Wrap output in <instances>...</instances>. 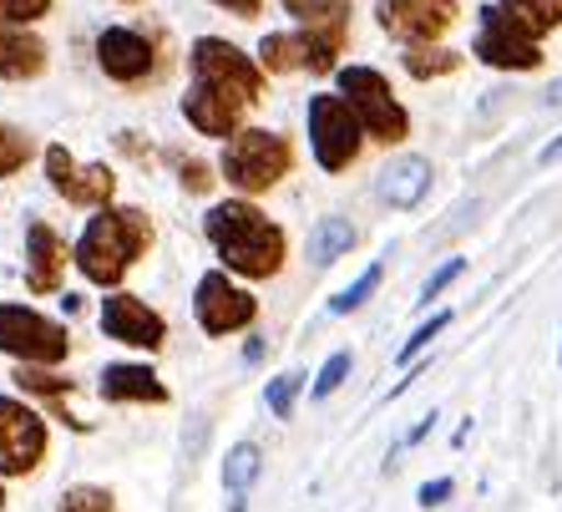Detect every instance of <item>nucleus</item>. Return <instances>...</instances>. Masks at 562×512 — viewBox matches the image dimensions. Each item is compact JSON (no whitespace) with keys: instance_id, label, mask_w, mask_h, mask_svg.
Segmentation results:
<instances>
[{"instance_id":"9","label":"nucleus","mask_w":562,"mask_h":512,"mask_svg":"<svg viewBox=\"0 0 562 512\" xmlns=\"http://www.w3.org/2000/svg\"><path fill=\"white\" fill-rule=\"evenodd\" d=\"M375 15L395 41L431 46V41H441L446 31H451V21H457V0H380Z\"/></svg>"},{"instance_id":"41","label":"nucleus","mask_w":562,"mask_h":512,"mask_svg":"<svg viewBox=\"0 0 562 512\" xmlns=\"http://www.w3.org/2000/svg\"><path fill=\"white\" fill-rule=\"evenodd\" d=\"M0 502H5V492H0Z\"/></svg>"},{"instance_id":"17","label":"nucleus","mask_w":562,"mask_h":512,"mask_svg":"<svg viewBox=\"0 0 562 512\" xmlns=\"http://www.w3.org/2000/svg\"><path fill=\"white\" fill-rule=\"evenodd\" d=\"M380 203L391 209H416L420 198L431 193V163L426 158H395L380 168V183H375Z\"/></svg>"},{"instance_id":"2","label":"nucleus","mask_w":562,"mask_h":512,"mask_svg":"<svg viewBox=\"0 0 562 512\" xmlns=\"http://www.w3.org/2000/svg\"><path fill=\"white\" fill-rule=\"evenodd\" d=\"M147 244H153V229L137 209H102L77 238V269L102 289L122 285V275L143 259Z\"/></svg>"},{"instance_id":"38","label":"nucleus","mask_w":562,"mask_h":512,"mask_svg":"<svg viewBox=\"0 0 562 512\" xmlns=\"http://www.w3.org/2000/svg\"><path fill=\"white\" fill-rule=\"evenodd\" d=\"M431 421H436V411H431V416H420V426H416V432H411V436H406L411 447H416V442H426V436H431Z\"/></svg>"},{"instance_id":"6","label":"nucleus","mask_w":562,"mask_h":512,"mask_svg":"<svg viewBox=\"0 0 562 512\" xmlns=\"http://www.w3.org/2000/svg\"><path fill=\"white\" fill-rule=\"evenodd\" d=\"M0 350L15 355L21 366H56L71 350V335L26 304H0Z\"/></svg>"},{"instance_id":"37","label":"nucleus","mask_w":562,"mask_h":512,"mask_svg":"<svg viewBox=\"0 0 562 512\" xmlns=\"http://www.w3.org/2000/svg\"><path fill=\"white\" fill-rule=\"evenodd\" d=\"M213 5H223V11H234V15H244V21H249V15H259L263 0H213Z\"/></svg>"},{"instance_id":"15","label":"nucleus","mask_w":562,"mask_h":512,"mask_svg":"<svg viewBox=\"0 0 562 512\" xmlns=\"http://www.w3.org/2000/svg\"><path fill=\"white\" fill-rule=\"evenodd\" d=\"M102 330L112 335L117 345H132V350H157L168 325L157 310H147L137 294H106L102 300Z\"/></svg>"},{"instance_id":"13","label":"nucleus","mask_w":562,"mask_h":512,"mask_svg":"<svg viewBox=\"0 0 562 512\" xmlns=\"http://www.w3.org/2000/svg\"><path fill=\"white\" fill-rule=\"evenodd\" d=\"M335 56H340V46L325 36H314V31H294V36H263L259 41V62L263 71H329L335 66Z\"/></svg>"},{"instance_id":"23","label":"nucleus","mask_w":562,"mask_h":512,"mask_svg":"<svg viewBox=\"0 0 562 512\" xmlns=\"http://www.w3.org/2000/svg\"><path fill=\"white\" fill-rule=\"evenodd\" d=\"M355 249V224L350 219H319L314 224V234H310V264H335L340 254H350Z\"/></svg>"},{"instance_id":"40","label":"nucleus","mask_w":562,"mask_h":512,"mask_svg":"<svg viewBox=\"0 0 562 512\" xmlns=\"http://www.w3.org/2000/svg\"><path fill=\"white\" fill-rule=\"evenodd\" d=\"M542 102H548V107H562V81H552L548 92H542Z\"/></svg>"},{"instance_id":"5","label":"nucleus","mask_w":562,"mask_h":512,"mask_svg":"<svg viewBox=\"0 0 562 512\" xmlns=\"http://www.w3.org/2000/svg\"><path fill=\"white\" fill-rule=\"evenodd\" d=\"M310 143H314V163L325 172H345L360 158L366 127L355 118V107L345 97H310Z\"/></svg>"},{"instance_id":"12","label":"nucleus","mask_w":562,"mask_h":512,"mask_svg":"<svg viewBox=\"0 0 562 512\" xmlns=\"http://www.w3.org/2000/svg\"><path fill=\"white\" fill-rule=\"evenodd\" d=\"M46 178H52L56 193H61L66 203H77V209H106V203H112V188H117L112 168H102V163L77 168V158H71L66 147H46Z\"/></svg>"},{"instance_id":"28","label":"nucleus","mask_w":562,"mask_h":512,"mask_svg":"<svg viewBox=\"0 0 562 512\" xmlns=\"http://www.w3.org/2000/svg\"><path fill=\"white\" fill-rule=\"evenodd\" d=\"M300 381H304V376H294V370H289V376H274V381H269V391H263V401H269V411H274L279 421L294 416V401H300Z\"/></svg>"},{"instance_id":"22","label":"nucleus","mask_w":562,"mask_h":512,"mask_svg":"<svg viewBox=\"0 0 562 512\" xmlns=\"http://www.w3.org/2000/svg\"><path fill=\"white\" fill-rule=\"evenodd\" d=\"M254 477H259V447L254 442H238L234 452H228V461H223V487H228V512H249V487Z\"/></svg>"},{"instance_id":"35","label":"nucleus","mask_w":562,"mask_h":512,"mask_svg":"<svg viewBox=\"0 0 562 512\" xmlns=\"http://www.w3.org/2000/svg\"><path fill=\"white\" fill-rule=\"evenodd\" d=\"M451 492H457V482H451V477H436V482H426V487L416 492V502H420V508H441Z\"/></svg>"},{"instance_id":"39","label":"nucleus","mask_w":562,"mask_h":512,"mask_svg":"<svg viewBox=\"0 0 562 512\" xmlns=\"http://www.w3.org/2000/svg\"><path fill=\"white\" fill-rule=\"evenodd\" d=\"M562 158V137H558V143H548V147H542V158H537V163H542V168H552V163H558Z\"/></svg>"},{"instance_id":"11","label":"nucleus","mask_w":562,"mask_h":512,"mask_svg":"<svg viewBox=\"0 0 562 512\" xmlns=\"http://www.w3.org/2000/svg\"><path fill=\"white\" fill-rule=\"evenodd\" d=\"M193 310H198V325L209 335H234V330L254 325L259 304H254L249 289L228 285V275H203L198 279V294H193Z\"/></svg>"},{"instance_id":"16","label":"nucleus","mask_w":562,"mask_h":512,"mask_svg":"<svg viewBox=\"0 0 562 512\" xmlns=\"http://www.w3.org/2000/svg\"><path fill=\"white\" fill-rule=\"evenodd\" d=\"M97 66H102L112 81H143L153 71V41L137 36V31H102L97 36Z\"/></svg>"},{"instance_id":"27","label":"nucleus","mask_w":562,"mask_h":512,"mask_svg":"<svg viewBox=\"0 0 562 512\" xmlns=\"http://www.w3.org/2000/svg\"><path fill=\"white\" fill-rule=\"evenodd\" d=\"M26 158H31V137L21 127H11V122H0V178L21 172Z\"/></svg>"},{"instance_id":"8","label":"nucleus","mask_w":562,"mask_h":512,"mask_svg":"<svg viewBox=\"0 0 562 512\" xmlns=\"http://www.w3.org/2000/svg\"><path fill=\"white\" fill-rule=\"evenodd\" d=\"M46 457V426L31 407L0 396V472L5 477H26Z\"/></svg>"},{"instance_id":"14","label":"nucleus","mask_w":562,"mask_h":512,"mask_svg":"<svg viewBox=\"0 0 562 512\" xmlns=\"http://www.w3.org/2000/svg\"><path fill=\"white\" fill-rule=\"evenodd\" d=\"M244 107L249 102H244L234 87H218V81H198L193 77V87H188V97H183V118L193 122L203 137H234Z\"/></svg>"},{"instance_id":"21","label":"nucleus","mask_w":562,"mask_h":512,"mask_svg":"<svg viewBox=\"0 0 562 512\" xmlns=\"http://www.w3.org/2000/svg\"><path fill=\"white\" fill-rule=\"evenodd\" d=\"M102 401H168V386L157 381L147 366H106L102 370Z\"/></svg>"},{"instance_id":"20","label":"nucleus","mask_w":562,"mask_h":512,"mask_svg":"<svg viewBox=\"0 0 562 512\" xmlns=\"http://www.w3.org/2000/svg\"><path fill=\"white\" fill-rule=\"evenodd\" d=\"M289 15H300V31L335 41L345 52V36H350V0H284Z\"/></svg>"},{"instance_id":"32","label":"nucleus","mask_w":562,"mask_h":512,"mask_svg":"<svg viewBox=\"0 0 562 512\" xmlns=\"http://www.w3.org/2000/svg\"><path fill=\"white\" fill-rule=\"evenodd\" d=\"M446 325H451V315H431V320H426V325L416 330V335H411L406 345H401V355H395V360H401V366H411V360H416V355L426 350V345H431V341H436V335H441Z\"/></svg>"},{"instance_id":"31","label":"nucleus","mask_w":562,"mask_h":512,"mask_svg":"<svg viewBox=\"0 0 562 512\" xmlns=\"http://www.w3.org/2000/svg\"><path fill=\"white\" fill-rule=\"evenodd\" d=\"M345 376H350V350H335L325 360V370H319V381H314V401H325V396L340 391Z\"/></svg>"},{"instance_id":"29","label":"nucleus","mask_w":562,"mask_h":512,"mask_svg":"<svg viewBox=\"0 0 562 512\" xmlns=\"http://www.w3.org/2000/svg\"><path fill=\"white\" fill-rule=\"evenodd\" d=\"M15 386L31 396H66L71 391V381H61V376H52L46 366H21L15 370Z\"/></svg>"},{"instance_id":"26","label":"nucleus","mask_w":562,"mask_h":512,"mask_svg":"<svg viewBox=\"0 0 562 512\" xmlns=\"http://www.w3.org/2000/svg\"><path fill=\"white\" fill-rule=\"evenodd\" d=\"M380 279H385V264H370L366 275L355 279V285L345 289V294H335V300H329V315H350V310H360V304H366L370 294L380 289Z\"/></svg>"},{"instance_id":"33","label":"nucleus","mask_w":562,"mask_h":512,"mask_svg":"<svg viewBox=\"0 0 562 512\" xmlns=\"http://www.w3.org/2000/svg\"><path fill=\"white\" fill-rule=\"evenodd\" d=\"M52 11V0H0V21H15V26H31Z\"/></svg>"},{"instance_id":"36","label":"nucleus","mask_w":562,"mask_h":512,"mask_svg":"<svg viewBox=\"0 0 562 512\" xmlns=\"http://www.w3.org/2000/svg\"><path fill=\"white\" fill-rule=\"evenodd\" d=\"M178 172H183V188H188V193H209V188H213L209 163H183Z\"/></svg>"},{"instance_id":"18","label":"nucleus","mask_w":562,"mask_h":512,"mask_svg":"<svg viewBox=\"0 0 562 512\" xmlns=\"http://www.w3.org/2000/svg\"><path fill=\"white\" fill-rule=\"evenodd\" d=\"M61 269H66V244L46 224H31V234H26V289L31 294H52V289L61 285Z\"/></svg>"},{"instance_id":"1","label":"nucleus","mask_w":562,"mask_h":512,"mask_svg":"<svg viewBox=\"0 0 562 512\" xmlns=\"http://www.w3.org/2000/svg\"><path fill=\"white\" fill-rule=\"evenodd\" d=\"M209 229V244L218 249V259L244 279H269L279 275L284 264V234L279 224H269L254 203H218V209L203 219Z\"/></svg>"},{"instance_id":"3","label":"nucleus","mask_w":562,"mask_h":512,"mask_svg":"<svg viewBox=\"0 0 562 512\" xmlns=\"http://www.w3.org/2000/svg\"><path fill=\"white\" fill-rule=\"evenodd\" d=\"M294 153L279 132L269 127H249V132H234L228 147H223V178L238 188V193H263V188H274L279 178L289 172Z\"/></svg>"},{"instance_id":"4","label":"nucleus","mask_w":562,"mask_h":512,"mask_svg":"<svg viewBox=\"0 0 562 512\" xmlns=\"http://www.w3.org/2000/svg\"><path fill=\"white\" fill-rule=\"evenodd\" d=\"M340 97L355 107V118H360L366 137H375V143H401V137L411 132L406 107L395 102L391 81L380 77L375 66H345L340 71Z\"/></svg>"},{"instance_id":"25","label":"nucleus","mask_w":562,"mask_h":512,"mask_svg":"<svg viewBox=\"0 0 562 512\" xmlns=\"http://www.w3.org/2000/svg\"><path fill=\"white\" fill-rule=\"evenodd\" d=\"M461 56L457 52H446V46H411L406 52V71L420 81H431V77H446V71H457Z\"/></svg>"},{"instance_id":"10","label":"nucleus","mask_w":562,"mask_h":512,"mask_svg":"<svg viewBox=\"0 0 562 512\" xmlns=\"http://www.w3.org/2000/svg\"><path fill=\"white\" fill-rule=\"evenodd\" d=\"M193 77L198 81H218V87H234L244 102H259L263 92V71L249 62V56L238 52V46H228V41L218 36H203L193 41Z\"/></svg>"},{"instance_id":"7","label":"nucleus","mask_w":562,"mask_h":512,"mask_svg":"<svg viewBox=\"0 0 562 512\" xmlns=\"http://www.w3.org/2000/svg\"><path fill=\"white\" fill-rule=\"evenodd\" d=\"M476 56H482L486 66H502V71H532V66H542L537 36L507 11V5H486V11H482Z\"/></svg>"},{"instance_id":"19","label":"nucleus","mask_w":562,"mask_h":512,"mask_svg":"<svg viewBox=\"0 0 562 512\" xmlns=\"http://www.w3.org/2000/svg\"><path fill=\"white\" fill-rule=\"evenodd\" d=\"M41 66H46L41 36H31V31L15 26V21H0V77L26 81V77H41Z\"/></svg>"},{"instance_id":"34","label":"nucleus","mask_w":562,"mask_h":512,"mask_svg":"<svg viewBox=\"0 0 562 512\" xmlns=\"http://www.w3.org/2000/svg\"><path fill=\"white\" fill-rule=\"evenodd\" d=\"M461 269H467V259H446L441 269H436V275L426 279V285H420V304H431L436 294H441V289L451 285V279H461Z\"/></svg>"},{"instance_id":"24","label":"nucleus","mask_w":562,"mask_h":512,"mask_svg":"<svg viewBox=\"0 0 562 512\" xmlns=\"http://www.w3.org/2000/svg\"><path fill=\"white\" fill-rule=\"evenodd\" d=\"M502 5H507L532 36H548V31L562 26V0H502Z\"/></svg>"},{"instance_id":"30","label":"nucleus","mask_w":562,"mask_h":512,"mask_svg":"<svg viewBox=\"0 0 562 512\" xmlns=\"http://www.w3.org/2000/svg\"><path fill=\"white\" fill-rule=\"evenodd\" d=\"M61 512H117V508H112L106 487H66Z\"/></svg>"}]
</instances>
